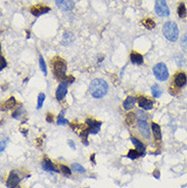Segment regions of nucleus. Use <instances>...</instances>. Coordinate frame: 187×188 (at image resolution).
<instances>
[{
  "mask_svg": "<svg viewBox=\"0 0 187 188\" xmlns=\"http://www.w3.org/2000/svg\"><path fill=\"white\" fill-rule=\"evenodd\" d=\"M136 103V98L133 97V96H128V97L125 99V101L123 102V107L126 110H130L134 107V105Z\"/></svg>",
  "mask_w": 187,
  "mask_h": 188,
  "instance_id": "obj_16",
  "label": "nucleus"
},
{
  "mask_svg": "<svg viewBox=\"0 0 187 188\" xmlns=\"http://www.w3.org/2000/svg\"><path fill=\"white\" fill-rule=\"evenodd\" d=\"M156 13L160 16H170V9L167 5L166 0H156Z\"/></svg>",
  "mask_w": 187,
  "mask_h": 188,
  "instance_id": "obj_6",
  "label": "nucleus"
},
{
  "mask_svg": "<svg viewBox=\"0 0 187 188\" xmlns=\"http://www.w3.org/2000/svg\"><path fill=\"white\" fill-rule=\"evenodd\" d=\"M72 168L74 171L78 172V173H81V174H83V173H85V168H84L83 166H81L80 164H72Z\"/></svg>",
  "mask_w": 187,
  "mask_h": 188,
  "instance_id": "obj_26",
  "label": "nucleus"
},
{
  "mask_svg": "<svg viewBox=\"0 0 187 188\" xmlns=\"http://www.w3.org/2000/svg\"><path fill=\"white\" fill-rule=\"evenodd\" d=\"M52 120H53V116L51 117V114H47V122L50 123V122H52Z\"/></svg>",
  "mask_w": 187,
  "mask_h": 188,
  "instance_id": "obj_33",
  "label": "nucleus"
},
{
  "mask_svg": "<svg viewBox=\"0 0 187 188\" xmlns=\"http://www.w3.org/2000/svg\"><path fill=\"white\" fill-rule=\"evenodd\" d=\"M131 141L133 142V144H134V146H135L136 149H138V150H140V151L144 150V145H143V143L140 140H138L135 137H132L131 138Z\"/></svg>",
  "mask_w": 187,
  "mask_h": 188,
  "instance_id": "obj_20",
  "label": "nucleus"
},
{
  "mask_svg": "<svg viewBox=\"0 0 187 188\" xmlns=\"http://www.w3.org/2000/svg\"><path fill=\"white\" fill-rule=\"evenodd\" d=\"M44 100H45V94L39 93V95H38V104H37L38 110H40V108L42 107L43 103H44Z\"/></svg>",
  "mask_w": 187,
  "mask_h": 188,
  "instance_id": "obj_28",
  "label": "nucleus"
},
{
  "mask_svg": "<svg viewBox=\"0 0 187 188\" xmlns=\"http://www.w3.org/2000/svg\"><path fill=\"white\" fill-rule=\"evenodd\" d=\"M89 90L94 98H101L106 95L109 91V84L103 79H95L90 83Z\"/></svg>",
  "mask_w": 187,
  "mask_h": 188,
  "instance_id": "obj_1",
  "label": "nucleus"
},
{
  "mask_svg": "<svg viewBox=\"0 0 187 188\" xmlns=\"http://www.w3.org/2000/svg\"><path fill=\"white\" fill-rule=\"evenodd\" d=\"M153 75L159 81H166L169 78L168 67L164 63H159L153 67Z\"/></svg>",
  "mask_w": 187,
  "mask_h": 188,
  "instance_id": "obj_5",
  "label": "nucleus"
},
{
  "mask_svg": "<svg viewBox=\"0 0 187 188\" xmlns=\"http://www.w3.org/2000/svg\"><path fill=\"white\" fill-rule=\"evenodd\" d=\"M63 114H65V111H61V114L58 116L57 118V125H67L69 124V121L68 120H66L65 118H63Z\"/></svg>",
  "mask_w": 187,
  "mask_h": 188,
  "instance_id": "obj_29",
  "label": "nucleus"
},
{
  "mask_svg": "<svg viewBox=\"0 0 187 188\" xmlns=\"http://www.w3.org/2000/svg\"><path fill=\"white\" fill-rule=\"evenodd\" d=\"M151 130H153V135L154 137V139L156 141H160L162 139V131H160V125H157L156 123H151Z\"/></svg>",
  "mask_w": 187,
  "mask_h": 188,
  "instance_id": "obj_15",
  "label": "nucleus"
},
{
  "mask_svg": "<svg viewBox=\"0 0 187 188\" xmlns=\"http://www.w3.org/2000/svg\"><path fill=\"white\" fill-rule=\"evenodd\" d=\"M177 11H178V16H179V17H181V19L186 16V7H185V5H184V3L179 4Z\"/></svg>",
  "mask_w": 187,
  "mask_h": 188,
  "instance_id": "obj_23",
  "label": "nucleus"
},
{
  "mask_svg": "<svg viewBox=\"0 0 187 188\" xmlns=\"http://www.w3.org/2000/svg\"><path fill=\"white\" fill-rule=\"evenodd\" d=\"M138 104L142 110H149L153 107V102L150 99L146 98L145 96H139L138 97Z\"/></svg>",
  "mask_w": 187,
  "mask_h": 188,
  "instance_id": "obj_11",
  "label": "nucleus"
},
{
  "mask_svg": "<svg viewBox=\"0 0 187 188\" xmlns=\"http://www.w3.org/2000/svg\"><path fill=\"white\" fill-rule=\"evenodd\" d=\"M60 171L63 173V174L65 175H67V176H69V175H71V170H70V168H68V167L67 166H60Z\"/></svg>",
  "mask_w": 187,
  "mask_h": 188,
  "instance_id": "obj_31",
  "label": "nucleus"
},
{
  "mask_svg": "<svg viewBox=\"0 0 187 188\" xmlns=\"http://www.w3.org/2000/svg\"><path fill=\"white\" fill-rule=\"evenodd\" d=\"M163 34L171 42L177 41L178 37H179V29H178V26L176 25V23L174 22L165 23V25L163 27Z\"/></svg>",
  "mask_w": 187,
  "mask_h": 188,
  "instance_id": "obj_3",
  "label": "nucleus"
},
{
  "mask_svg": "<svg viewBox=\"0 0 187 188\" xmlns=\"http://www.w3.org/2000/svg\"><path fill=\"white\" fill-rule=\"evenodd\" d=\"M14 105H16V99H14V97H10L8 100L5 101L4 103V108L5 110H11Z\"/></svg>",
  "mask_w": 187,
  "mask_h": 188,
  "instance_id": "obj_25",
  "label": "nucleus"
},
{
  "mask_svg": "<svg viewBox=\"0 0 187 188\" xmlns=\"http://www.w3.org/2000/svg\"><path fill=\"white\" fill-rule=\"evenodd\" d=\"M86 124L88 126L87 130L89 131V133L91 134H97L99 130H100V126L102 123L99 121H96L94 119H87L86 120Z\"/></svg>",
  "mask_w": 187,
  "mask_h": 188,
  "instance_id": "obj_8",
  "label": "nucleus"
},
{
  "mask_svg": "<svg viewBox=\"0 0 187 188\" xmlns=\"http://www.w3.org/2000/svg\"><path fill=\"white\" fill-rule=\"evenodd\" d=\"M181 47L185 52H187V35H184L181 39Z\"/></svg>",
  "mask_w": 187,
  "mask_h": 188,
  "instance_id": "obj_30",
  "label": "nucleus"
},
{
  "mask_svg": "<svg viewBox=\"0 0 187 188\" xmlns=\"http://www.w3.org/2000/svg\"><path fill=\"white\" fill-rule=\"evenodd\" d=\"M187 83V76L185 73L179 72L174 76V84L178 88L183 87Z\"/></svg>",
  "mask_w": 187,
  "mask_h": 188,
  "instance_id": "obj_10",
  "label": "nucleus"
},
{
  "mask_svg": "<svg viewBox=\"0 0 187 188\" xmlns=\"http://www.w3.org/2000/svg\"><path fill=\"white\" fill-rule=\"evenodd\" d=\"M130 58H131V61L135 64H142L143 63V56L140 53L136 51H132L131 52V55H130Z\"/></svg>",
  "mask_w": 187,
  "mask_h": 188,
  "instance_id": "obj_18",
  "label": "nucleus"
},
{
  "mask_svg": "<svg viewBox=\"0 0 187 188\" xmlns=\"http://www.w3.org/2000/svg\"><path fill=\"white\" fill-rule=\"evenodd\" d=\"M50 10V8L47 7V6H44V5H36V6L32 7L31 9V13L36 16H39L41 14L43 13H46Z\"/></svg>",
  "mask_w": 187,
  "mask_h": 188,
  "instance_id": "obj_13",
  "label": "nucleus"
},
{
  "mask_svg": "<svg viewBox=\"0 0 187 188\" xmlns=\"http://www.w3.org/2000/svg\"><path fill=\"white\" fill-rule=\"evenodd\" d=\"M5 67H6V61H5V58L3 56H1V67H0V69L3 70Z\"/></svg>",
  "mask_w": 187,
  "mask_h": 188,
  "instance_id": "obj_32",
  "label": "nucleus"
},
{
  "mask_svg": "<svg viewBox=\"0 0 187 188\" xmlns=\"http://www.w3.org/2000/svg\"><path fill=\"white\" fill-rule=\"evenodd\" d=\"M140 155H142V152H140V150L135 148V149H131L127 157L129 158H131V160H136V158L139 157Z\"/></svg>",
  "mask_w": 187,
  "mask_h": 188,
  "instance_id": "obj_22",
  "label": "nucleus"
},
{
  "mask_svg": "<svg viewBox=\"0 0 187 188\" xmlns=\"http://www.w3.org/2000/svg\"><path fill=\"white\" fill-rule=\"evenodd\" d=\"M142 24H143V26H144L145 28L148 29V30H151V29H153L154 27H156V23H154L153 20H150V19L144 20Z\"/></svg>",
  "mask_w": 187,
  "mask_h": 188,
  "instance_id": "obj_24",
  "label": "nucleus"
},
{
  "mask_svg": "<svg viewBox=\"0 0 187 188\" xmlns=\"http://www.w3.org/2000/svg\"><path fill=\"white\" fill-rule=\"evenodd\" d=\"M150 90H151V94H153V96L154 98H159L163 93L162 88H160L157 84H154L153 86H151Z\"/></svg>",
  "mask_w": 187,
  "mask_h": 188,
  "instance_id": "obj_19",
  "label": "nucleus"
},
{
  "mask_svg": "<svg viewBox=\"0 0 187 188\" xmlns=\"http://www.w3.org/2000/svg\"><path fill=\"white\" fill-rule=\"evenodd\" d=\"M51 66L53 69L54 76L57 79H63L66 80L68 77H66L67 73V63L66 61L60 57H55L53 60L51 61Z\"/></svg>",
  "mask_w": 187,
  "mask_h": 188,
  "instance_id": "obj_4",
  "label": "nucleus"
},
{
  "mask_svg": "<svg viewBox=\"0 0 187 188\" xmlns=\"http://www.w3.org/2000/svg\"><path fill=\"white\" fill-rule=\"evenodd\" d=\"M75 40V36L70 32H67V33L63 34V40H61V44L63 46H69L73 43V41Z\"/></svg>",
  "mask_w": 187,
  "mask_h": 188,
  "instance_id": "obj_17",
  "label": "nucleus"
},
{
  "mask_svg": "<svg viewBox=\"0 0 187 188\" xmlns=\"http://www.w3.org/2000/svg\"><path fill=\"white\" fill-rule=\"evenodd\" d=\"M42 168L43 170L45 171H48V172H58V170L55 168V166L52 164V161L48 158H44L42 161Z\"/></svg>",
  "mask_w": 187,
  "mask_h": 188,
  "instance_id": "obj_14",
  "label": "nucleus"
},
{
  "mask_svg": "<svg viewBox=\"0 0 187 188\" xmlns=\"http://www.w3.org/2000/svg\"><path fill=\"white\" fill-rule=\"evenodd\" d=\"M68 86L69 83L67 81H63L58 85L57 89H56V93H55V97L58 101L63 100L65 98V96L67 95V92H68Z\"/></svg>",
  "mask_w": 187,
  "mask_h": 188,
  "instance_id": "obj_7",
  "label": "nucleus"
},
{
  "mask_svg": "<svg viewBox=\"0 0 187 188\" xmlns=\"http://www.w3.org/2000/svg\"><path fill=\"white\" fill-rule=\"evenodd\" d=\"M55 4L59 9L63 11L72 10L75 6L74 0H55Z\"/></svg>",
  "mask_w": 187,
  "mask_h": 188,
  "instance_id": "obj_9",
  "label": "nucleus"
},
{
  "mask_svg": "<svg viewBox=\"0 0 187 188\" xmlns=\"http://www.w3.org/2000/svg\"><path fill=\"white\" fill-rule=\"evenodd\" d=\"M137 124H138L139 132L145 139H149L150 138V128L149 124L147 123V117L144 111L138 110L137 113Z\"/></svg>",
  "mask_w": 187,
  "mask_h": 188,
  "instance_id": "obj_2",
  "label": "nucleus"
},
{
  "mask_svg": "<svg viewBox=\"0 0 187 188\" xmlns=\"http://www.w3.org/2000/svg\"><path fill=\"white\" fill-rule=\"evenodd\" d=\"M39 66H40L41 70L43 72V74H44L45 76L47 75V69H46L45 61H44V60H43V56H41V55H40V57H39Z\"/></svg>",
  "mask_w": 187,
  "mask_h": 188,
  "instance_id": "obj_27",
  "label": "nucleus"
},
{
  "mask_svg": "<svg viewBox=\"0 0 187 188\" xmlns=\"http://www.w3.org/2000/svg\"><path fill=\"white\" fill-rule=\"evenodd\" d=\"M69 144H70V146H71V147L73 148V149H75L76 147H75V144H74V142H73V141L72 140H69Z\"/></svg>",
  "mask_w": 187,
  "mask_h": 188,
  "instance_id": "obj_34",
  "label": "nucleus"
},
{
  "mask_svg": "<svg viewBox=\"0 0 187 188\" xmlns=\"http://www.w3.org/2000/svg\"><path fill=\"white\" fill-rule=\"evenodd\" d=\"M136 120H137V116H136L135 114H133V113H129V114H127V118H126V123H127L128 125L133 126L134 124H135Z\"/></svg>",
  "mask_w": 187,
  "mask_h": 188,
  "instance_id": "obj_21",
  "label": "nucleus"
},
{
  "mask_svg": "<svg viewBox=\"0 0 187 188\" xmlns=\"http://www.w3.org/2000/svg\"><path fill=\"white\" fill-rule=\"evenodd\" d=\"M20 184V177L17 176L16 173L11 172L9 176L7 178L6 185L8 188H16Z\"/></svg>",
  "mask_w": 187,
  "mask_h": 188,
  "instance_id": "obj_12",
  "label": "nucleus"
}]
</instances>
